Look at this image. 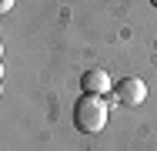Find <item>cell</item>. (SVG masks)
Returning <instances> with one entry per match:
<instances>
[{"instance_id":"cell-3","label":"cell","mask_w":157,"mask_h":151,"mask_svg":"<svg viewBox=\"0 0 157 151\" xmlns=\"http://www.w3.org/2000/svg\"><path fill=\"white\" fill-rule=\"evenodd\" d=\"M80 88H84V94H107L110 91V74L107 71H87L84 77H80Z\"/></svg>"},{"instance_id":"cell-4","label":"cell","mask_w":157,"mask_h":151,"mask_svg":"<svg viewBox=\"0 0 157 151\" xmlns=\"http://www.w3.org/2000/svg\"><path fill=\"white\" fill-rule=\"evenodd\" d=\"M10 7H13V0H0V14H10Z\"/></svg>"},{"instance_id":"cell-1","label":"cell","mask_w":157,"mask_h":151,"mask_svg":"<svg viewBox=\"0 0 157 151\" xmlns=\"http://www.w3.org/2000/svg\"><path fill=\"white\" fill-rule=\"evenodd\" d=\"M74 124H77V131H84V134L104 131V124H107V104H104V97H100V94H84V97L74 104Z\"/></svg>"},{"instance_id":"cell-2","label":"cell","mask_w":157,"mask_h":151,"mask_svg":"<svg viewBox=\"0 0 157 151\" xmlns=\"http://www.w3.org/2000/svg\"><path fill=\"white\" fill-rule=\"evenodd\" d=\"M114 91H117V101L127 104V108H137V104H144V97H147V84H144L140 77H124Z\"/></svg>"},{"instance_id":"cell-5","label":"cell","mask_w":157,"mask_h":151,"mask_svg":"<svg viewBox=\"0 0 157 151\" xmlns=\"http://www.w3.org/2000/svg\"><path fill=\"white\" fill-rule=\"evenodd\" d=\"M151 3H154V7H157V0H151Z\"/></svg>"}]
</instances>
